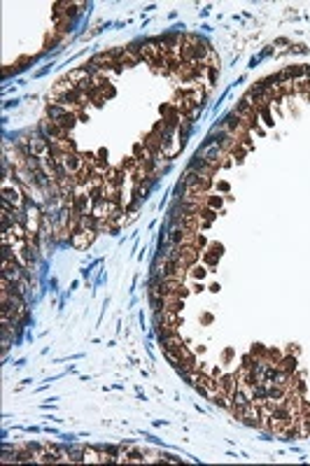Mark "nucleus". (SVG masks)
Returning a JSON list of instances; mask_svg holds the SVG:
<instances>
[{"instance_id":"1","label":"nucleus","mask_w":310,"mask_h":466,"mask_svg":"<svg viewBox=\"0 0 310 466\" xmlns=\"http://www.w3.org/2000/svg\"><path fill=\"white\" fill-rule=\"evenodd\" d=\"M98 231H87V229H77L70 236V245L73 247H77V250H87L89 245L94 243V238H96Z\"/></svg>"},{"instance_id":"2","label":"nucleus","mask_w":310,"mask_h":466,"mask_svg":"<svg viewBox=\"0 0 310 466\" xmlns=\"http://www.w3.org/2000/svg\"><path fill=\"white\" fill-rule=\"evenodd\" d=\"M247 154H250V149H247V147H243L240 142H238L236 147L231 149V159H236V161H243V159H245V156H247Z\"/></svg>"}]
</instances>
